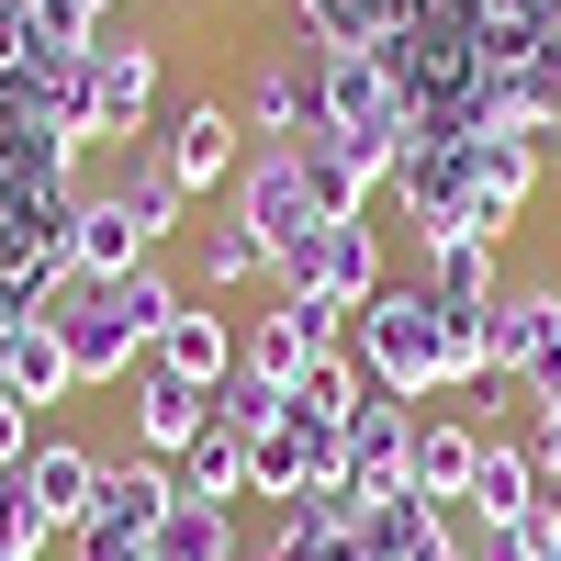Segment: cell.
Instances as JSON below:
<instances>
[{"label": "cell", "instance_id": "obj_1", "mask_svg": "<svg viewBox=\"0 0 561 561\" xmlns=\"http://www.w3.org/2000/svg\"><path fill=\"white\" fill-rule=\"evenodd\" d=\"M348 359L370 370V393H393V404L449 393V304L427 280H382V293L359 304V325H348Z\"/></svg>", "mask_w": 561, "mask_h": 561}, {"label": "cell", "instance_id": "obj_2", "mask_svg": "<svg viewBox=\"0 0 561 561\" xmlns=\"http://www.w3.org/2000/svg\"><path fill=\"white\" fill-rule=\"evenodd\" d=\"M57 337H68V370H79V393H124L135 370H147V325L124 314V293L113 280H68L57 304Z\"/></svg>", "mask_w": 561, "mask_h": 561}, {"label": "cell", "instance_id": "obj_3", "mask_svg": "<svg viewBox=\"0 0 561 561\" xmlns=\"http://www.w3.org/2000/svg\"><path fill=\"white\" fill-rule=\"evenodd\" d=\"M314 113L337 124V135L393 147V169H404V147H415V113H404V90H393V68L370 57V45H325V57H314Z\"/></svg>", "mask_w": 561, "mask_h": 561}, {"label": "cell", "instance_id": "obj_4", "mask_svg": "<svg viewBox=\"0 0 561 561\" xmlns=\"http://www.w3.org/2000/svg\"><path fill=\"white\" fill-rule=\"evenodd\" d=\"M68 214L79 192H0V293L12 304H57L68 293Z\"/></svg>", "mask_w": 561, "mask_h": 561}, {"label": "cell", "instance_id": "obj_5", "mask_svg": "<svg viewBox=\"0 0 561 561\" xmlns=\"http://www.w3.org/2000/svg\"><path fill=\"white\" fill-rule=\"evenodd\" d=\"M494 370L505 382H528V404H561V280H517V293H494Z\"/></svg>", "mask_w": 561, "mask_h": 561}, {"label": "cell", "instance_id": "obj_6", "mask_svg": "<svg viewBox=\"0 0 561 561\" xmlns=\"http://www.w3.org/2000/svg\"><path fill=\"white\" fill-rule=\"evenodd\" d=\"M237 214L259 225V248H270V280H280V259H293L314 225H325V203H314V169L293 158V147H248V169H237Z\"/></svg>", "mask_w": 561, "mask_h": 561}, {"label": "cell", "instance_id": "obj_7", "mask_svg": "<svg viewBox=\"0 0 561 561\" xmlns=\"http://www.w3.org/2000/svg\"><path fill=\"white\" fill-rule=\"evenodd\" d=\"M158 79H169V57L147 34H135V45L90 34V124H102V147H147V135H158Z\"/></svg>", "mask_w": 561, "mask_h": 561}, {"label": "cell", "instance_id": "obj_8", "mask_svg": "<svg viewBox=\"0 0 561 561\" xmlns=\"http://www.w3.org/2000/svg\"><path fill=\"white\" fill-rule=\"evenodd\" d=\"M382 280H393L382 270V225H359V214L348 225H314V237L280 259V293H325V304H348V314L382 293Z\"/></svg>", "mask_w": 561, "mask_h": 561}, {"label": "cell", "instance_id": "obj_9", "mask_svg": "<svg viewBox=\"0 0 561 561\" xmlns=\"http://www.w3.org/2000/svg\"><path fill=\"white\" fill-rule=\"evenodd\" d=\"M158 158H169V180H180L192 203L225 192V180L248 169V124H237V102H225V90H214V102H180L169 135H158Z\"/></svg>", "mask_w": 561, "mask_h": 561}, {"label": "cell", "instance_id": "obj_10", "mask_svg": "<svg viewBox=\"0 0 561 561\" xmlns=\"http://www.w3.org/2000/svg\"><path fill=\"white\" fill-rule=\"evenodd\" d=\"M23 528L34 539H68L79 517H90V494H102V449H79V438H45L34 460H23Z\"/></svg>", "mask_w": 561, "mask_h": 561}, {"label": "cell", "instance_id": "obj_11", "mask_svg": "<svg viewBox=\"0 0 561 561\" xmlns=\"http://www.w3.org/2000/svg\"><path fill=\"white\" fill-rule=\"evenodd\" d=\"M237 124L259 135V147H304V135H314V57H304V45H293V57H259V68H248Z\"/></svg>", "mask_w": 561, "mask_h": 561}, {"label": "cell", "instance_id": "obj_12", "mask_svg": "<svg viewBox=\"0 0 561 561\" xmlns=\"http://www.w3.org/2000/svg\"><path fill=\"white\" fill-rule=\"evenodd\" d=\"M147 259H158V237L135 225L124 192H79V214H68V270L79 280H124V270H147Z\"/></svg>", "mask_w": 561, "mask_h": 561}, {"label": "cell", "instance_id": "obj_13", "mask_svg": "<svg viewBox=\"0 0 561 561\" xmlns=\"http://www.w3.org/2000/svg\"><path fill=\"white\" fill-rule=\"evenodd\" d=\"M449 528H460V505L393 483V494L359 505V561H427V550H449Z\"/></svg>", "mask_w": 561, "mask_h": 561}, {"label": "cell", "instance_id": "obj_14", "mask_svg": "<svg viewBox=\"0 0 561 561\" xmlns=\"http://www.w3.org/2000/svg\"><path fill=\"white\" fill-rule=\"evenodd\" d=\"M539 505H550L539 449H528V438H505V427H483V460H472V494H460V517L505 528V517H539Z\"/></svg>", "mask_w": 561, "mask_h": 561}, {"label": "cell", "instance_id": "obj_15", "mask_svg": "<svg viewBox=\"0 0 561 561\" xmlns=\"http://www.w3.org/2000/svg\"><path fill=\"white\" fill-rule=\"evenodd\" d=\"M348 483L359 494H393V483H415V404H393V393H370L359 415H348Z\"/></svg>", "mask_w": 561, "mask_h": 561}, {"label": "cell", "instance_id": "obj_16", "mask_svg": "<svg viewBox=\"0 0 561 561\" xmlns=\"http://www.w3.org/2000/svg\"><path fill=\"white\" fill-rule=\"evenodd\" d=\"M124 393H135L124 415H135V449H147V460H180V449H192V438L214 427V393H192V382H169V370H158V359H147V370H135V382H124Z\"/></svg>", "mask_w": 561, "mask_h": 561}, {"label": "cell", "instance_id": "obj_17", "mask_svg": "<svg viewBox=\"0 0 561 561\" xmlns=\"http://www.w3.org/2000/svg\"><path fill=\"white\" fill-rule=\"evenodd\" d=\"M0 370H12V393L45 415V404H68L79 393V370H68V337H57V314H12V325H0Z\"/></svg>", "mask_w": 561, "mask_h": 561}, {"label": "cell", "instance_id": "obj_18", "mask_svg": "<svg viewBox=\"0 0 561 561\" xmlns=\"http://www.w3.org/2000/svg\"><path fill=\"white\" fill-rule=\"evenodd\" d=\"M147 359L169 370V382H192V393H225V382H237V325L203 314V304H180V325H169Z\"/></svg>", "mask_w": 561, "mask_h": 561}, {"label": "cell", "instance_id": "obj_19", "mask_svg": "<svg viewBox=\"0 0 561 561\" xmlns=\"http://www.w3.org/2000/svg\"><path fill=\"white\" fill-rule=\"evenodd\" d=\"M314 359H325V348L304 337V314H293V304H270V314L237 325V370H248V382H270V393H293Z\"/></svg>", "mask_w": 561, "mask_h": 561}, {"label": "cell", "instance_id": "obj_20", "mask_svg": "<svg viewBox=\"0 0 561 561\" xmlns=\"http://www.w3.org/2000/svg\"><path fill=\"white\" fill-rule=\"evenodd\" d=\"M472 460H483V427H472V415H427V427H415V494L460 505V494H472Z\"/></svg>", "mask_w": 561, "mask_h": 561}, {"label": "cell", "instance_id": "obj_21", "mask_svg": "<svg viewBox=\"0 0 561 561\" xmlns=\"http://www.w3.org/2000/svg\"><path fill=\"white\" fill-rule=\"evenodd\" d=\"M147 561H248L237 505H192V494H180V505H169V528L147 539Z\"/></svg>", "mask_w": 561, "mask_h": 561}, {"label": "cell", "instance_id": "obj_22", "mask_svg": "<svg viewBox=\"0 0 561 561\" xmlns=\"http://www.w3.org/2000/svg\"><path fill=\"white\" fill-rule=\"evenodd\" d=\"M359 404H370V370H359L348 348H337V359H314V370H304V382H293V393H280V415H304V427H348V415H359Z\"/></svg>", "mask_w": 561, "mask_h": 561}, {"label": "cell", "instance_id": "obj_23", "mask_svg": "<svg viewBox=\"0 0 561 561\" xmlns=\"http://www.w3.org/2000/svg\"><path fill=\"white\" fill-rule=\"evenodd\" d=\"M248 280H270V248H259V225L225 203V214L203 225V293H248Z\"/></svg>", "mask_w": 561, "mask_h": 561}, {"label": "cell", "instance_id": "obj_24", "mask_svg": "<svg viewBox=\"0 0 561 561\" xmlns=\"http://www.w3.org/2000/svg\"><path fill=\"white\" fill-rule=\"evenodd\" d=\"M169 472H180V494H192V505H237V494H248V438H225V427H203L192 449L169 460Z\"/></svg>", "mask_w": 561, "mask_h": 561}, {"label": "cell", "instance_id": "obj_25", "mask_svg": "<svg viewBox=\"0 0 561 561\" xmlns=\"http://www.w3.org/2000/svg\"><path fill=\"white\" fill-rule=\"evenodd\" d=\"M113 192L135 203V225H147V237H169V225H180V203H192V192H180V180H169V158H158V135H147V147L124 158V180H113Z\"/></svg>", "mask_w": 561, "mask_h": 561}, {"label": "cell", "instance_id": "obj_26", "mask_svg": "<svg viewBox=\"0 0 561 561\" xmlns=\"http://www.w3.org/2000/svg\"><path fill=\"white\" fill-rule=\"evenodd\" d=\"M427 293H438V304H494V248H449V259H427Z\"/></svg>", "mask_w": 561, "mask_h": 561}, {"label": "cell", "instance_id": "obj_27", "mask_svg": "<svg viewBox=\"0 0 561 561\" xmlns=\"http://www.w3.org/2000/svg\"><path fill=\"white\" fill-rule=\"evenodd\" d=\"M214 427H225V438H259V427H280V393H270V382H248V370H237V382L214 393Z\"/></svg>", "mask_w": 561, "mask_h": 561}, {"label": "cell", "instance_id": "obj_28", "mask_svg": "<svg viewBox=\"0 0 561 561\" xmlns=\"http://www.w3.org/2000/svg\"><path fill=\"white\" fill-rule=\"evenodd\" d=\"M68 561H147V539L113 528V517H79V528H68Z\"/></svg>", "mask_w": 561, "mask_h": 561}, {"label": "cell", "instance_id": "obj_29", "mask_svg": "<svg viewBox=\"0 0 561 561\" xmlns=\"http://www.w3.org/2000/svg\"><path fill=\"white\" fill-rule=\"evenodd\" d=\"M34 449H45V427H34V404H23V393H0V472H23Z\"/></svg>", "mask_w": 561, "mask_h": 561}, {"label": "cell", "instance_id": "obj_30", "mask_svg": "<svg viewBox=\"0 0 561 561\" xmlns=\"http://www.w3.org/2000/svg\"><path fill=\"white\" fill-rule=\"evenodd\" d=\"M539 561H561V494L539 505Z\"/></svg>", "mask_w": 561, "mask_h": 561}, {"label": "cell", "instance_id": "obj_31", "mask_svg": "<svg viewBox=\"0 0 561 561\" xmlns=\"http://www.w3.org/2000/svg\"><path fill=\"white\" fill-rule=\"evenodd\" d=\"M0 561H45V539H12V528H0Z\"/></svg>", "mask_w": 561, "mask_h": 561}, {"label": "cell", "instance_id": "obj_32", "mask_svg": "<svg viewBox=\"0 0 561 561\" xmlns=\"http://www.w3.org/2000/svg\"><path fill=\"white\" fill-rule=\"evenodd\" d=\"M427 561H472V539H460V528H449V550H427Z\"/></svg>", "mask_w": 561, "mask_h": 561}, {"label": "cell", "instance_id": "obj_33", "mask_svg": "<svg viewBox=\"0 0 561 561\" xmlns=\"http://www.w3.org/2000/svg\"><path fill=\"white\" fill-rule=\"evenodd\" d=\"M180 12H214V0H180Z\"/></svg>", "mask_w": 561, "mask_h": 561}, {"label": "cell", "instance_id": "obj_34", "mask_svg": "<svg viewBox=\"0 0 561 561\" xmlns=\"http://www.w3.org/2000/svg\"><path fill=\"white\" fill-rule=\"evenodd\" d=\"M248 561H259V550H248Z\"/></svg>", "mask_w": 561, "mask_h": 561}, {"label": "cell", "instance_id": "obj_35", "mask_svg": "<svg viewBox=\"0 0 561 561\" xmlns=\"http://www.w3.org/2000/svg\"><path fill=\"white\" fill-rule=\"evenodd\" d=\"M550 158H561V147H550Z\"/></svg>", "mask_w": 561, "mask_h": 561}]
</instances>
